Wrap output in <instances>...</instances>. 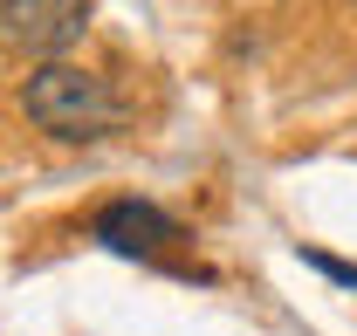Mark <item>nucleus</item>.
Returning <instances> with one entry per match:
<instances>
[{
    "label": "nucleus",
    "instance_id": "1",
    "mask_svg": "<svg viewBox=\"0 0 357 336\" xmlns=\"http://www.w3.org/2000/svg\"><path fill=\"white\" fill-rule=\"evenodd\" d=\"M21 110H28L35 130L62 137V144H96V137H110V130L124 124V96L110 89V76L76 69V62H42V69H28Z\"/></svg>",
    "mask_w": 357,
    "mask_h": 336
},
{
    "label": "nucleus",
    "instance_id": "2",
    "mask_svg": "<svg viewBox=\"0 0 357 336\" xmlns=\"http://www.w3.org/2000/svg\"><path fill=\"white\" fill-rule=\"evenodd\" d=\"M89 240H96L103 254H117V261H137V268H172V275H199V282H206V268H185V261H178L185 227H178L165 206H151V199H110V206H96Z\"/></svg>",
    "mask_w": 357,
    "mask_h": 336
},
{
    "label": "nucleus",
    "instance_id": "3",
    "mask_svg": "<svg viewBox=\"0 0 357 336\" xmlns=\"http://www.w3.org/2000/svg\"><path fill=\"white\" fill-rule=\"evenodd\" d=\"M0 28H7L14 48H28L42 62H62L89 28V0H7L0 7Z\"/></svg>",
    "mask_w": 357,
    "mask_h": 336
}]
</instances>
